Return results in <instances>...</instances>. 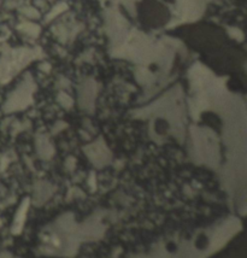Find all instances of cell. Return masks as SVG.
I'll list each match as a JSON object with an SVG mask.
<instances>
[]
</instances>
